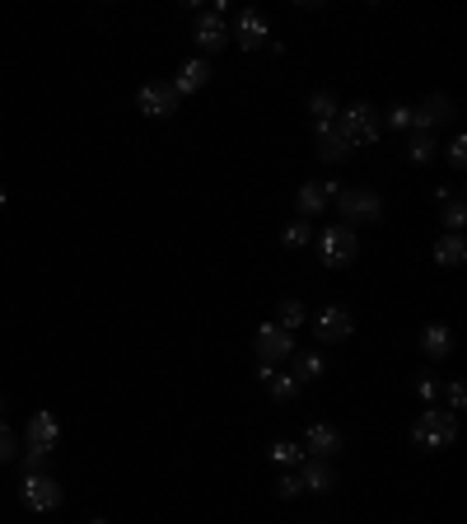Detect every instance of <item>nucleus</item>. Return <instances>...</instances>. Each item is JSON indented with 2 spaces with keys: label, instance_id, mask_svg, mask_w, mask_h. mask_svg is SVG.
<instances>
[{
  "label": "nucleus",
  "instance_id": "obj_1",
  "mask_svg": "<svg viewBox=\"0 0 467 524\" xmlns=\"http://www.w3.org/2000/svg\"><path fill=\"white\" fill-rule=\"evenodd\" d=\"M337 131L346 136V145L356 150V145H374L383 136V122L370 104H350L346 112H337Z\"/></svg>",
  "mask_w": 467,
  "mask_h": 524
},
{
  "label": "nucleus",
  "instance_id": "obj_2",
  "mask_svg": "<svg viewBox=\"0 0 467 524\" xmlns=\"http://www.w3.org/2000/svg\"><path fill=\"white\" fill-rule=\"evenodd\" d=\"M411 440H416L421 450H444V445H454V440H458V417H454V412H440V407H430V412L416 417Z\"/></svg>",
  "mask_w": 467,
  "mask_h": 524
},
{
  "label": "nucleus",
  "instance_id": "obj_3",
  "mask_svg": "<svg viewBox=\"0 0 467 524\" xmlns=\"http://www.w3.org/2000/svg\"><path fill=\"white\" fill-rule=\"evenodd\" d=\"M337 211H341V220H346V229L350 225H364V220H379L383 216V202H379V192H370V188H337Z\"/></svg>",
  "mask_w": 467,
  "mask_h": 524
},
{
  "label": "nucleus",
  "instance_id": "obj_4",
  "mask_svg": "<svg viewBox=\"0 0 467 524\" xmlns=\"http://www.w3.org/2000/svg\"><path fill=\"white\" fill-rule=\"evenodd\" d=\"M19 501L28 505V511H57L61 505V482L52 478V473H24V487H19Z\"/></svg>",
  "mask_w": 467,
  "mask_h": 524
},
{
  "label": "nucleus",
  "instance_id": "obj_5",
  "mask_svg": "<svg viewBox=\"0 0 467 524\" xmlns=\"http://www.w3.org/2000/svg\"><path fill=\"white\" fill-rule=\"evenodd\" d=\"M318 253L327 267H346V262H356L360 253V239H356V229H346V225H332L318 235Z\"/></svg>",
  "mask_w": 467,
  "mask_h": 524
},
{
  "label": "nucleus",
  "instance_id": "obj_6",
  "mask_svg": "<svg viewBox=\"0 0 467 524\" xmlns=\"http://www.w3.org/2000/svg\"><path fill=\"white\" fill-rule=\"evenodd\" d=\"M253 347L262 356V366H276V360H290L295 356V337L286 333V328H276V323H262L257 337H253Z\"/></svg>",
  "mask_w": 467,
  "mask_h": 524
},
{
  "label": "nucleus",
  "instance_id": "obj_7",
  "mask_svg": "<svg viewBox=\"0 0 467 524\" xmlns=\"http://www.w3.org/2000/svg\"><path fill=\"white\" fill-rule=\"evenodd\" d=\"M136 108L145 112V118H173L178 112V89L173 85H141Z\"/></svg>",
  "mask_w": 467,
  "mask_h": 524
},
{
  "label": "nucleus",
  "instance_id": "obj_8",
  "mask_svg": "<svg viewBox=\"0 0 467 524\" xmlns=\"http://www.w3.org/2000/svg\"><path fill=\"white\" fill-rule=\"evenodd\" d=\"M350 328H356V319H350L341 304H327V309H318V314H313V333H318L323 342H346Z\"/></svg>",
  "mask_w": 467,
  "mask_h": 524
},
{
  "label": "nucleus",
  "instance_id": "obj_9",
  "mask_svg": "<svg viewBox=\"0 0 467 524\" xmlns=\"http://www.w3.org/2000/svg\"><path fill=\"white\" fill-rule=\"evenodd\" d=\"M61 445V421L52 412H33L28 417V450H38V454H52Z\"/></svg>",
  "mask_w": 467,
  "mask_h": 524
},
{
  "label": "nucleus",
  "instance_id": "obj_10",
  "mask_svg": "<svg viewBox=\"0 0 467 524\" xmlns=\"http://www.w3.org/2000/svg\"><path fill=\"white\" fill-rule=\"evenodd\" d=\"M454 118V104L448 98H440V94H430L421 108H411V131H430V127H440V122H448Z\"/></svg>",
  "mask_w": 467,
  "mask_h": 524
},
{
  "label": "nucleus",
  "instance_id": "obj_11",
  "mask_svg": "<svg viewBox=\"0 0 467 524\" xmlns=\"http://www.w3.org/2000/svg\"><path fill=\"white\" fill-rule=\"evenodd\" d=\"M337 196V183H304L299 188V220L318 216V211H327V202Z\"/></svg>",
  "mask_w": 467,
  "mask_h": 524
},
{
  "label": "nucleus",
  "instance_id": "obj_12",
  "mask_svg": "<svg viewBox=\"0 0 467 524\" xmlns=\"http://www.w3.org/2000/svg\"><path fill=\"white\" fill-rule=\"evenodd\" d=\"M304 445L318 454V458H332V454L341 450V431H337V426H327V421H313L309 435H304Z\"/></svg>",
  "mask_w": 467,
  "mask_h": 524
},
{
  "label": "nucleus",
  "instance_id": "obj_13",
  "mask_svg": "<svg viewBox=\"0 0 467 524\" xmlns=\"http://www.w3.org/2000/svg\"><path fill=\"white\" fill-rule=\"evenodd\" d=\"M206 80H211V61H206V57H192V61L178 71L173 89H178V98H182V94H196V89H206Z\"/></svg>",
  "mask_w": 467,
  "mask_h": 524
},
{
  "label": "nucleus",
  "instance_id": "obj_14",
  "mask_svg": "<svg viewBox=\"0 0 467 524\" xmlns=\"http://www.w3.org/2000/svg\"><path fill=\"white\" fill-rule=\"evenodd\" d=\"M313 136H318V155H323V159L337 164V159L350 155V145H346V136L337 131V122H318V127H313Z\"/></svg>",
  "mask_w": 467,
  "mask_h": 524
},
{
  "label": "nucleus",
  "instance_id": "obj_15",
  "mask_svg": "<svg viewBox=\"0 0 467 524\" xmlns=\"http://www.w3.org/2000/svg\"><path fill=\"white\" fill-rule=\"evenodd\" d=\"M196 42H202V52H220V47L229 42V33H225V24H220V14H202L196 19Z\"/></svg>",
  "mask_w": 467,
  "mask_h": 524
},
{
  "label": "nucleus",
  "instance_id": "obj_16",
  "mask_svg": "<svg viewBox=\"0 0 467 524\" xmlns=\"http://www.w3.org/2000/svg\"><path fill=\"white\" fill-rule=\"evenodd\" d=\"M299 482H304V491H332L337 487V473H332L327 458H309L304 473H299Z\"/></svg>",
  "mask_w": 467,
  "mask_h": 524
},
{
  "label": "nucleus",
  "instance_id": "obj_17",
  "mask_svg": "<svg viewBox=\"0 0 467 524\" xmlns=\"http://www.w3.org/2000/svg\"><path fill=\"white\" fill-rule=\"evenodd\" d=\"M239 42L248 47V52H253L257 42H266V19H262L257 10H243L239 14Z\"/></svg>",
  "mask_w": 467,
  "mask_h": 524
},
{
  "label": "nucleus",
  "instance_id": "obj_18",
  "mask_svg": "<svg viewBox=\"0 0 467 524\" xmlns=\"http://www.w3.org/2000/svg\"><path fill=\"white\" fill-rule=\"evenodd\" d=\"M290 374H295L299 384H309V380H323V374H327V360H323L318 351H299V356H295V370H290Z\"/></svg>",
  "mask_w": 467,
  "mask_h": 524
},
{
  "label": "nucleus",
  "instance_id": "obj_19",
  "mask_svg": "<svg viewBox=\"0 0 467 524\" xmlns=\"http://www.w3.org/2000/svg\"><path fill=\"white\" fill-rule=\"evenodd\" d=\"M463 258H467L463 235H444V239H435V262H440V267H458Z\"/></svg>",
  "mask_w": 467,
  "mask_h": 524
},
{
  "label": "nucleus",
  "instance_id": "obj_20",
  "mask_svg": "<svg viewBox=\"0 0 467 524\" xmlns=\"http://www.w3.org/2000/svg\"><path fill=\"white\" fill-rule=\"evenodd\" d=\"M421 347H425V356H448V347H454V333H448L444 323H430L425 328V337H421Z\"/></svg>",
  "mask_w": 467,
  "mask_h": 524
},
{
  "label": "nucleus",
  "instance_id": "obj_21",
  "mask_svg": "<svg viewBox=\"0 0 467 524\" xmlns=\"http://www.w3.org/2000/svg\"><path fill=\"white\" fill-rule=\"evenodd\" d=\"M444 225H448V235H463V225H467V202H463V192H454L444 202Z\"/></svg>",
  "mask_w": 467,
  "mask_h": 524
},
{
  "label": "nucleus",
  "instance_id": "obj_22",
  "mask_svg": "<svg viewBox=\"0 0 467 524\" xmlns=\"http://www.w3.org/2000/svg\"><path fill=\"white\" fill-rule=\"evenodd\" d=\"M266 389H272L276 403H295V398H299V380H295V374H272V380H266Z\"/></svg>",
  "mask_w": 467,
  "mask_h": 524
},
{
  "label": "nucleus",
  "instance_id": "obj_23",
  "mask_svg": "<svg viewBox=\"0 0 467 524\" xmlns=\"http://www.w3.org/2000/svg\"><path fill=\"white\" fill-rule=\"evenodd\" d=\"M309 239H313V225L309 220H290L286 229H280V243H286V249H304Z\"/></svg>",
  "mask_w": 467,
  "mask_h": 524
},
{
  "label": "nucleus",
  "instance_id": "obj_24",
  "mask_svg": "<svg viewBox=\"0 0 467 524\" xmlns=\"http://www.w3.org/2000/svg\"><path fill=\"white\" fill-rule=\"evenodd\" d=\"M309 314H304V304H299V300H280V319H276V328H286V333L295 337V328L299 323H304Z\"/></svg>",
  "mask_w": 467,
  "mask_h": 524
},
{
  "label": "nucleus",
  "instance_id": "obj_25",
  "mask_svg": "<svg viewBox=\"0 0 467 524\" xmlns=\"http://www.w3.org/2000/svg\"><path fill=\"white\" fill-rule=\"evenodd\" d=\"M407 155H411L416 164H430V159H435V141H430V131H411Z\"/></svg>",
  "mask_w": 467,
  "mask_h": 524
},
{
  "label": "nucleus",
  "instance_id": "obj_26",
  "mask_svg": "<svg viewBox=\"0 0 467 524\" xmlns=\"http://www.w3.org/2000/svg\"><path fill=\"white\" fill-rule=\"evenodd\" d=\"M266 454H272V458H276V464H286V468H295V464H304V450H299V445H290V440H276V445H272V450H266Z\"/></svg>",
  "mask_w": 467,
  "mask_h": 524
},
{
  "label": "nucleus",
  "instance_id": "obj_27",
  "mask_svg": "<svg viewBox=\"0 0 467 524\" xmlns=\"http://www.w3.org/2000/svg\"><path fill=\"white\" fill-rule=\"evenodd\" d=\"M309 108L318 112V122H337V98H332L327 89H318V94H313V98H309Z\"/></svg>",
  "mask_w": 467,
  "mask_h": 524
},
{
  "label": "nucleus",
  "instance_id": "obj_28",
  "mask_svg": "<svg viewBox=\"0 0 467 524\" xmlns=\"http://www.w3.org/2000/svg\"><path fill=\"white\" fill-rule=\"evenodd\" d=\"M14 454H19V450H14V431H10L5 421H0V464H10Z\"/></svg>",
  "mask_w": 467,
  "mask_h": 524
},
{
  "label": "nucleus",
  "instance_id": "obj_29",
  "mask_svg": "<svg viewBox=\"0 0 467 524\" xmlns=\"http://www.w3.org/2000/svg\"><path fill=\"white\" fill-rule=\"evenodd\" d=\"M448 164H454V169L467 164V136H454V145H448Z\"/></svg>",
  "mask_w": 467,
  "mask_h": 524
},
{
  "label": "nucleus",
  "instance_id": "obj_30",
  "mask_svg": "<svg viewBox=\"0 0 467 524\" xmlns=\"http://www.w3.org/2000/svg\"><path fill=\"white\" fill-rule=\"evenodd\" d=\"M388 127H397V131H411V108H402V104H397V108L388 112Z\"/></svg>",
  "mask_w": 467,
  "mask_h": 524
},
{
  "label": "nucleus",
  "instance_id": "obj_31",
  "mask_svg": "<svg viewBox=\"0 0 467 524\" xmlns=\"http://www.w3.org/2000/svg\"><path fill=\"white\" fill-rule=\"evenodd\" d=\"M276 491H280V497H286V501H295L299 491H304V482H299L295 473H290V478H280V487H276Z\"/></svg>",
  "mask_w": 467,
  "mask_h": 524
},
{
  "label": "nucleus",
  "instance_id": "obj_32",
  "mask_svg": "<svg viewBox=\"0 0 467 524\" xmlns=\"http://www.w3.org/2000/svg\"><path fill=\"white\" fill-rule=\"evenodd\" d=\"M463 403H467V389H463V384H448V407H454V412H463Z\"/></svg>",
  "mask_w": 467,
  "mask_h": 524
},
{
  "label": "nucleus",
  "instance_id": "obj_33",
  "mask_svg": "<svg viewBox=\"0 0 467 524\" xmlns=\"http://www.w3.org/2000/svg\"><path fill=\"white\" fill-rule=\"evenodd\" d=\"M24 468H28V473H42V468H47V454L28 450V454H24Z\"/></svg>",
  "mask_w": 467,
  "mask_h": 524
},
{
  "label": "nucleus",
  "instance_id": "obj_34",
  "mask_svg": "<svg viewBox=\"0 0 467 524\" xmlns=\"http://www.w3.org/2000/svg\"><path fill=\"white\" fill-rule=\"evenodd\" d=\"M0 211H5V188H0Z\"/></svg>",
  "mask_w": 467,
  "mask_h": 524
},
{
  "label": "nucleus",
  "instance_id": "obj_35",
  "mask_svg": "<svg viewBox=\"0 0 467 524\" xmlns=\"http://www.w3.org/2000/svg\"><path fill=\"white\" fill-rule=\"evenodd\" d=\"M89 524H103V520H89Z\"/></svg>",
  "mask_w": 467,
  "mask_h": 524
}]
</instances>
